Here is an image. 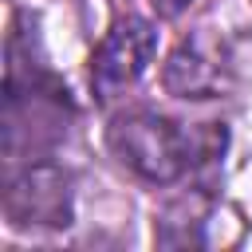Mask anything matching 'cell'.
Returning <instances> with one entry per match:
<instances>
[{
    "label": "cell",
    "instance_id": "6da1fadb",
    "mask_svg": "<svg viewBox=\"0 0 252 252\" xmlns=\"http://www.w3.org/2000/svg\"><path fill=\"white\" fill-rule=\"evenodd\" d=\"M110 154L142 181L150 185H169L181 181L197 161H205V150L173 122L154 110H126L110 122L106 130Z\"/></svg>",
    "mask_w": 252,
    "mask_h": 252
},
{
    "label": "cell",
    "instance_id": "5b68a950",
    "mask_svg": "<svg viewBox=\"0 0 252 252\" xmlns=\"http://www.w3.org/2000/svg\"><path fill=\"white\" fill-rule=\"evenodd\" d=\"M213 197L205 189H193V193H181L173 197L161 213H158V224H154V240L161 248H201L209 244V228H213Z\"/></svg>",
    "mask_w": 252,
    "mask_h": 252
},
{
    "label": "cell",
    "instance_id": "277c9868",
    "mask_svg": "<svg viewBox=\"0 0 252 252\" xmlns=\"http://www.w3.org/2000/svg\"><path fill=\"white\" fill-rule=\"evenodd\" d=\"M161 87L177 98H217V94H224L232 87L228 51L209 35L181 39L161 67Z\"/></svg>",
    "mask_w": 252,
    "mask_h": 252
},
{
    "label": "cell",
    "instance_id": "3957f363",
    "mask_svg": "<svg viewBox=\"0 0 252 252\" xmlns=\"http://www.w3.org/2000/svg\"><path fill=\"white\" fill-rule=\"evenodd\" d=\"M158 51V32L150 20L142 16H122L110 24V32L98 39L94 59H91V83L102 98L126 91L130 83L142 79V71L150 67Z\"/></svg>",
    "mask_w": 252,
    "mask_h": 252
},
{
    "label": "cell",
    "instance_id": "8992f818",
    "mask_svg": "<svg viewBox=\"0 0 252 252\" xmlns=\"http://www.w3.org/2000/svg\"><path fill=\"white\" fill-rule=\"evenodd\" d=\"M189 4H193V0H150V8H154L161 20H177Z\"/></svg>",
    "mask_w": 252,
    "mask_h": 252
},
{
    "label": "cell",
    "instance_id": "7a4b0ae2",
    "mask_svg": "<svg viewBox=\"0 0 252 252\" xmlns=\"http://www.w3.org/2000/svg\"><path fill=\"white\" fill-rule=\"evenodd\" d=\"M4 217L16 228H67L75 217V193L67 169L51 161L24 165L4 189Z\"/></svg>",
    "mask_w": 252,
    "mask_h": 252
}]
</instances>
